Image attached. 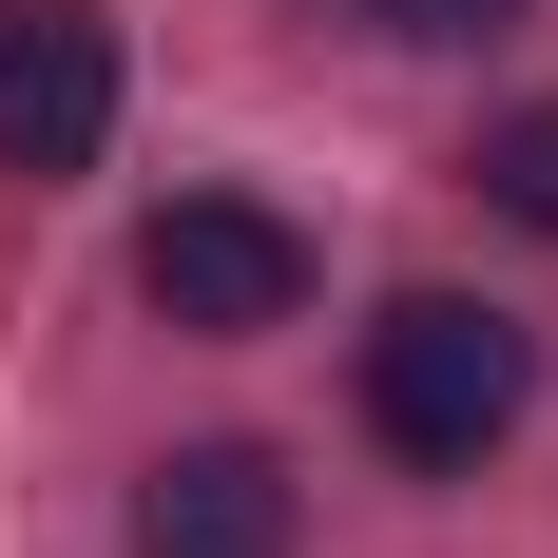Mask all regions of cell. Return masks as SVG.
I'll return each instance as SVG.
<instances>
[{"instance_id": "4", "label": "cell", "mask_w": 558, "mask_h": 558, "mask_svg": "<svg viewBox=\"0 0 558 558\" xmlns=\"http://www.w3.org/2000/svg\"><path fill=\"white\" fill-rule=\"evenodd\" d=\"M135 558H289V462L270 444H173L135 482Z\"/></svg>"}, {"instance_id": "5", "label": "cell", "mask_w": 558, "mask_h": 558, "mask_svg": "<svg viewBox=\"0 0 558 558\" xmlns=\"http://www.w3.org/2000/svg\"><path fill=\"white\" fill-rule=\"evenodd\" d=\"M482 193H501L520 231H558V97H539V116H501V135H482Z\"/></svg>"}, {"instance_id": "3", "label": "cell", "mask_w": 558, "mask_h": 558, "mask_svg": "<svg viewBox=\"0 0 558 558\" xmlns=\"http://www.w3.org/2000/svg\"><path fill=\"white\" fill-rule=\"evenodd\" d=\"M116 135V0H0V173L58 193Z\"/></svg>"}, {"instance_id": "2", "label": "cell", "mask_w": 558, "mask_h": 558, "mask_svg": "<svg viewBox=\"0 0 558 558\" xmlns=\"http://www.w3.org/2000/svg\"><path fill=\"white\" fill-rule=\"evenodd\" d=\"M135 308H155V328H193V347H251V328H289V308H308V231L251 213V193H173V213L135 231Z\"/></svg>"}, {"instance_id": "6", "label": "cell", "mask_w": 558, "mask_h": 558, "mask_svg": "<svg viewBox=\"0 0 558 558\" xmlns=\"http://www.w3.org/2000/svg\"><path fill=\"white\" fill-rule=\"evenodd\" d=\"M366 20H386V39H424V58H462V39H501L520 0H366Z\"/></svg>"}, {"instance_id": "1", "label": "cell", "mask_w": 558, "mask_h": 558, "mask_svg": "<svg viewBox=\"0 0 558 558\" xmlns=\"http://www.w3.org/2000/svg\"><path fill=\"white\" fill-rule=\"evenodd\" d=\"M520 404H539V347H520L501 308H462V289H404L386 328H366V424H386V462H444L462 482Z\"/></svg>"}]
</instances>
